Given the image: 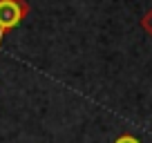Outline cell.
<instances>
[{
  "label": "cell",
  "mask_w": 152,
  "mask_h": 143,
  "mask_svg": "<svg viewBox=\"0 0 152 143\" xmlns=\"http://www.w3.org/2000/svg\"><path fill=\"white\" fill-rule=\"evenodd\" d=\"M29 14L27 0H0V43L9 29L18 27Z\"/></svg>",
  "instance_id": "6da1fadb"
},
{
  "label": "cell",
  "mask_w": 152,
  "mask_h": 143,
  "mask_svg": "<svg viewBox=\"0 0 152 143\" xmlns=\"http://www.w3.org/2000/svg\"><path fill=\"white\" fill-rule=\"evenodd\" d=\"M114 143H141V141H139L137 136H132V134H121Z\"/></svg>",
  "instance_id": "3957f363"
},
{
  "label": "cell",
  "mask_w": 152,
  "mask_h": 143,
  "mask_svg": "<svg viewBox=\"0 0 152 143\" xmlns=\"http://www.w3.org/2000/svg\"><path fill=\"white\" fill-rule=\"evenodd\" d=\"M141 27L152 36V9H148V11H145V16L141 18Z\"/></svg>",
  "instance_id": "7a4b0ae2"
}]
</instances>
